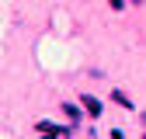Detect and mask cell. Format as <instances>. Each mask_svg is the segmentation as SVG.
Returning <instances> with one entry per match:
<instances>
[{
	"label": "cell",
	"instance_id": "6da1fadb",
	"mask_svg": "<svg viewBox=\"0 0 146 139\" xmlns=\"http://www.w3.org/2000/svg\"><path fill=\"white\" fill-rule=\"evenodd\" d=\"M35 129L42 136H66L70 132V125H52V122H35Z\"/></svg>",
	"mask_w": 146,
	"mask_h": 139
},
{
	"label": "cell",
	"instance_id": "7a4b0ae2",
	"mask_svg": "<svg viewBox=\"0 0 146 139\" xmlns=\"http://www.w3.org/2000/svg\"><path fill=\"white\" fill-rule=\"evenodd\" d=\"M80 101H84V108H87V115H90V118H98V115H101V101H98V97H90V94H84Z\"/></svg>",
	"mask_w": 146,
	"mask_h": 139
},
{
	"label": "cell",
	"instance_id": "3957f363",
	"mask_svg": "<svg viewBox=\"0 0 146 139\" xmlns=\"http://www.w3.org/2000/svg\"><path fill=\"white\" fill-rule=\"evenodd\" d=\"M111 101H115V104H122V108H129V111L136 108V104H132V97H125L122 91H111Z\"/></svg>",
	"mask_w": 146,
	"mask_h": 139
},
{
	"label": "cell",
	"instance_id": "277c9868",
	"mask_svg": "<svg viewBox=\"0 0 146 139\" xmlns=\"http://www.w3.org/2000/svg\"><path fill=\"white\" fill-rule=\"evenodd\" d=\"M63 115L70 122H80V108H77V104H63Z\"/></svg>",
	"mask_w": 146,
	"mask_h": 139
},
{
	"label": "cell",
	"instance_id": "5b68a950",
	"mask_svg": "<svg viewBox=\"0 0 146 139\" xmlns=\"http://www.w3.org/2000/svg\"><path fill=\"white\" fill-rule=\"evenodd\" d=\"M111 7H115V11H122V7H125V4H122V0H111Z\"/></svg>",
	"mask_w": 146,
	"mask_h": 139
}]
</instances>
